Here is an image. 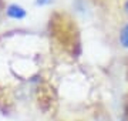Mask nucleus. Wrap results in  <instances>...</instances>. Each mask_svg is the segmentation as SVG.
Listing matches in <instances>:
<instances>
[{
  "instance_id": "7ed1b4c3",
  "label": "nucleus",
  "mask_w": 128,
  "mask_h": 121,
  "mask_svg": "<svg viewBox=\"0 0 128 121\" xmlns=\"http://www.w3.org/2000/svg\"><path fill=\"white\" fill-rule=\"evenodd\" d=\"M87 121H111L108 117H105V116H101V114H97V116H92L90 117Z\"/></svg>"
},
{
  "instance_id": "f257e3e1",
  "label": "nucleus",
  "mask_w": 128,
  "mask_h": 121,
  "mask_svg": "<svg viewBox=\"0 0 128 121\" xmlns=\"http://www.w3.org/2000/svg\"><path fill=\"white\" fill-rule=\"evenodd\" d=\"M6 13H7L10 19H14V20H22L26 17V10L18 4H10L6 10Z\"/></svg>"
},
{
  "instance_id": "39448f33",
  "label": "nucleus",
  "mask_w": 128,
  "mask_h": 121,
  "mask_svg": "<svg viewBox=\"0 0 128 121\" xmlns=\"http://www.w3.org/2000/svg\"><path fill=\"white\" fill-rule=\"evenodd\" d=\"M125 12H127V14H128V2L125 3Z\"/></svg>"
},
{
  "instance_id": "f03ea898",
  "label": "nucleus",
  "mask_w": 128,
  "mask_h": 121,
  "mask_svg": "<svg viewBox=\"0 0 128 121\" xmlns=\"http://www.w3.org/2000/svg\"><path fill=\"white\" fill-rule=\"evenodd\" d=\"M120 42L124 48H128V24H125L120 33Z\"/></svg>"
},
{
  "instance_id": "20e7f679",
  "label": "nucleus",
  "mask_w": 128,
  "mask_h": 121,
  "mask_svg": "<svg viewBox=\"0 0 128 121\" xmlns=\"http://www.w3.org/2000/svg\"><path fill=\"white\" fill-rule=\"evenodd\" d=\"M51 0H37V4L38 6H43V4H47V3H50Z\"/></svg>"
}]
</instances>
